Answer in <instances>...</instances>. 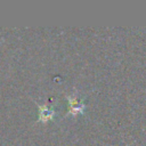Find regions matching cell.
Wrapping results in <instances>:
<instances>
[{"label": "cell", "instance_id": "7a4b0ae2", "mask_svg": "<svg viewBox=\"0 0 146 146\" xmlns=\"http://www.w3.org/2000/svg\"><path fill=\"white\" fill-rule=\"evenodd\" d=\"M39 106V119L38 121H48V120H51L52 116L55 115V110L52 107H49L47 106L46 104L44 105H40V104H36Z\"/></svg>", "mask_w": 146, "mask_h": 146}, {"label": "cell", "instance_id": "6da1fadb", "mask_svg": "<svg viewBox=\"0 0 146 146\" xmlns=\"http://www.w3.org/2000/svg\"><path fill=\"white\" fill-rule=\"evenodd\" d=\"M67 99H68V113L70 114H78V113H82L83 112V108H84V104L80 100H78L76 96L75 95H71V96H67Z\"/></svg>", "mask_w": 146, "mask_h": 146}]
</instances>
